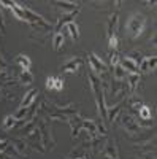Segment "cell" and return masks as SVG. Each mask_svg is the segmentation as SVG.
Here are the masks:
<instances>
[{
  "label": "cell",
  "mask_w": 157,
  "mask_h": 159,
  "mask_svg": "<svg viewBox=\"0 0 157 159\" xmlns=\"http://www.w3.org/2000/svg\"><path fill=\"white\" fill-rule=\"evenodd\" d=\"M80 159H86V156H84V157H80Z\"/></svg>",
  "instance_id": "4dcf8cb0"
},
{
  "label": "cell",
  "mask_w": 157,
  "mask_h": 159,
  "mask_svg": "<svg viewBox=\"0 0 157 159\" xmlns=\"http://www.w3.org/2000/svg\"><path fill=\"white\" fill-rule=\"evenodd\" d=\"M138 115H140V119H152V110L151 107H146V105H143Z\"/></svg>",
  "instance_id": "603a6c76"
},
{
  "label": "cell",
  "mask_w": 157,
  "mask_h": 159,
  "mask_svg": "<svg viewBox=\"0 0 157 159\" xmlns=\"http://www.w3.org/2000/svg\"><path fill=\"white\" fill-rule=\"evenodd\" d=\"M119 119H121V124H122V127L125 129L127 134H130V135H138V134H141V127L137 124V119H135L132 115L122 113Z\"/></svg>",
  "instance_id": "277c9868"
},
{
  "label": "cell",
  "mask_w": 157,
  "mask_h": 159,
  "mask_svg": "<svg viewBox=\"0 0 157 159\" xmlns=\"http://www.w3.org/2000/svg\"><path fill=\"white\" fill-rule=\"evenodd\" d=\"M87 57H89V62H90V70H92L97 76H98V75H102V73H105V72L108 70L107 64H105L102 59H98V57L94 54V52H89Z\"/></svg>",
  "instance_id": "5b68a950"
},
{
  "label": "cell",
  "mask_w": 157,
  "mask_h": 159,
  "mask_svg": "<svg viewBox=\"0 0 157 159\" xmlns=\"http://www.w3.org/2000/svg\"><path fill=\"white\" fill-rule=\"evenodd\" d=\"M13 148L16 150V153L21 156V157H27V142H25V139H21V140H13L11 142Z\"/></svg>",
  "instance_id": "4fadbf2b"
},
{
  "label": "cell",
  "mask_w": 157,
  "mask_h": 159,
  "mask_svg": "<svg viewBox=\"0 0 157 159\" xmlns=\"http://www.w3.org/2000/svg\"><path fill=\"white\" fill-rule=\"evenodd\" d=\"M121 107H122V102H119L116 105V107H111V108H107V121L110 123H114L117 115L121 113Z\"/></svg>",
  "instance_id": "2e32d148"
},
{
  "label": "cell",
  "mask_w": 157,
  "mask_h": 159,
  "mask_svg": "<svg viewBox=\"0 0 157 159\" xmlns=\"http://www.w3.org/2000/svg\"><path fill=\"white\" fill-rule=\"evenodd\" d=\"M54 89H56V91H62V89H63V78L56 76V84H54Z\"/></svg>",
  "instance_id": "484cf974"
},
{
  "label": "cell",
  "mask_w": 157,
  "mask_h": 159,
  "mask_svg": "<svg viewBox=\"0 0 157 159\" xmlns=\"http://www.w3.org/2000/svg\"><path fill=\"white\" fill-rule=\"evenodd\" d=\"M140 159H154V153H148V154H140Z\"/></svg>",
  "instance_id": "f1b7e54d"
},
{
  "label": "cell",
  "mask_w": 157,
  "mask_h": 159,
  "mask_svg": "<svg viewBox=\"0 0 157 159\" xmlns=\"http://www.w3.org/2000/svg\"><path fill=\"white\" fill-rule=\"evenodd\" d=\"M81 65H83V59L81 57H72L70 61H67L62 65L60 70L63 73H78V70L81 69Z\"/></svg>",
  "instance_id": "52a82bcc"
},
{
  "label": "cell",
  "mask_w": 157,
  "mask_h": 159,
  "mask_svg": "<svg viewBox=\"0 0 157 159\" xmlns=\"http://www.w3.org/2000/svg\"><path fill=\"white\" fill-rule=\"evenodd\" d=\"M117 18H119V15H117V11H116V13H113V15L110 16V19H108V24H107V37H108V38H110L111 35H116Z\"/></svg>",
  "instance_id": "9a60e30c"
},
{
  "label": "cell",
  "mask_w": 157,
  "mask_h": 159,
  "mask_svg": "<svg viewBox=\"0 0 157 159\" xmlns=\"http://www.w3.org/2000/svg\"><path fill=\"white\" fill-rule=\"evenodd\" d=\"M54 84H56V76H48L46 78V88L48 89H54Z\"/></svg>",
  "instance_id": "4316f807"
},
{
  "label": "cell",
  "mask_w": 157,
  "mask_h": 159,
  "mask_svg": "<svg viewBox=\"0 0 157 159\" xmlns=\"http://www.w3.org/2000/svg\"><path fill=\"white\" fill-rule=\"evenodd\" d=\"M129 105H130V108H132L133 111H140L141 110V107H143V100L140 99V97H132L129 100Z\"/></svg>",
  "instance_id": "44dd1931"
},
{
  "label": "cell",
  "mask_w": 157,
  "mask_h": 159,
  "mask_svg": "<svg viewBox=\"0 0 157 159\" xmlns=\"http://www.w3.org/2000/svg\"><path fill=\"white\" fill-rule=\"evenodd\" d=\"M108 42H110V49H117V43H119V42H117V37L116 35H111L110 38H108Z\"/></svg>",
  "instance_id": "d4e9b609"
},
{
  "label": "cell",
  "mask_w": 157,
  "mask_h": 159,
  "mask_svg": "<svg viewBox=\"0 0 157 159\" xmlns=\"http://www.w3.org/2000/svg\"><path fill=\"white\" fill-rule=\"evenodd\" d=\"M18 124V119L16 116H13V115H7L5 119H3V127L5 129H11V127H15Z\"/></svg>",
  "instance_id": "7402d4cb"
},
{
  "label": "cell",
  "mask_w": 157,
  "mask_h": 159,
  "mask_svg": "<svg viewBox=\"0 0 157 159\" xmlns=\"http://www.w3.org/2000/svg\"><path fill=\"white\" fill-rule=\"evenodd\" d=\"M62 35H63V38L65 37H72V40H78V38H80V32H78V25L72 21V22H68V24H65L63 25V27L59 30Z\"/></svg>",
  "instance_id": "9c48e42d"
},
{
  "label": "cell",
  "mask_w": 157,
  "mask_h": 159,
  "mask_svg": "<svg viewBox=\"0 0 157 159\" xmlns=\"http://www.w3.org/2000/svg\"><path fill=\"white\" fill-rule=\"evenodd\" d=\"M15 61H16V64L21 65V70H29V69H30V65H32L29 56H25V54H18Z\"/></svg>",
  "instance_id": "ffe728a7"
},
{
  "label": "cell",
  "mask_w": 157,
  "mask_h": 159,
  "mask_svg": "<svg viewBox=\"0 0 157 159\" xmlns=\"http://www.w3.org/2000/svg\"><path fill=\"white\" fill-rule=\"evenodd\" d=\"M125 57H129L130 61H132L133 64H137V65H140V62H141V59H143V56H141L140 51H132V52H129Z\"/></svg>",
  "instance_id": "cb8c5ba5"
},
{
  "label": "cell",
  "mask_w": 157,
  "mask_h": 159,
  "mask_svg": "<svg viewBox=\"0 0 157 159\" xmlns=\"http://www.w3.org/2000/svg\"><path fill=\"white\" fill-rule=\"evenodd\" d=\"M155 65H157V57L155 56H146V57L141 59V62L138 65V70L145 72V73H149V72L155 70Z\"/></svg>",
  "instance_id": "ba28073f"
},
{
  "label": "cell",
  "mask_w": 157,
  "mask_h": 159,
  "mask_svg": "<svg viewBox=\"0 0 157 159\" xmlns=\"http://www.w3.org/2000/svg\"><path fill=\"white\" fill-rule=\"evenodd\" d=\"M18 81H19L21 84L29 86V84H32V81H33V75H32L29 70H21V73L18 75Z\"/></svg>",
  "instance_id": "e0dca14e"
},
{
  "label": "cell",
  "mask_w": 157,
  "mask_h": 159,
  "mask_svg": "<svg viewBox=\"0 0 157 159\" xmlns=\"http://www.w3.org/2000/svg\"><path fill=\"white\" fill-rule=\"evenodd\" d=\"M102 157H103V159H119V154H117V148H116V140L110 139L107 143L103 145Z\"/></svg>",
  "instance_id": "8992f818"
},
{
  "label": "cell",
  "mask_w": 157,
  "mask_h": 159,
  "mask_svg": "<svg viewBox=\"0 0 157 159\" xmlns=\"http://www.w3.org/2000/svg\"><path fill=\"white\" fill-rule=\"evenodd\" d=\"M117 64H119V54L114 51L113 54H111V65H113V67H116Z\"/></svg>",
  "instance_id": "83f0119b"
},
{
  "label": "cell",
  "mask_w": 157,
  "mask_h": 159,
  "mask_svg": "<svg viewBox=\"0 0 157 159\" xmlns=\"http://www.w3.org/2000/svg\"><path fill=\"white\" fill-rule=\"evenodd\" d=\"M87 80H89L90 89H92V92H94L95 103H97V108H98V115L102 116L103 121H107V107H105V99H103V84H102V80L92 70L87 72Z\"/></svg>",
  "instance_id": "6da1fadb"
},
{
  "label": "cell",
  "mask_w": 157,
  "mask_h": 159,
  "mask_svg": "<svg viewBox=\"0 0 157 159\" xmlns=\"http://www.w3.org/2000/svg\"><path fill=\"white\" fill-rule=\"evenodd\" d=\"M145 27H146V18L143 15H140V13H133V15L129 18L127 24H125L127 35L132 40L140 38L143 35V32H145Z\"/></svg>",
  "instance_id": "7a4b0ae2"
},
{
  "label": "cell",
  "mask_w": 157,
  "mask_h": 159,
  "mask_svg": "<svg viewBox=\"0 0 157 159\" xmlns=\"http://www.w3.org/2000/svg\"><path fill=\"white\" fill-rule=\"evenodd\" d=\"M127 75H129V73L121 67L119 64H117L116 67H114V70H113V80H116V81H125Z\"/></svg>",
  "instance_id": "ac0fdd59"
},
{
  "label": "cell",
  "mask_w": 157,
  "mask_h": 159,
  "mask_svg": "<svg viewBox=\"0 0 157 159\" xmlns=\"http://www.w3.org/2000/svg\"><path fill=\"white\" fill-rule=\"evenodd\" d=\"M3 96H8V94H7L5 91H2V89H0V99H3Z\"/></svg>",
  "instance_id": "f546056e"
},
{
  "label": "cell",
  "mask_w": 157,
  "mask_h": 159,
  "mask_svg": "<svg viewBox=\"0 0 157 159\" xmlns=\"http://www.w3.org/2000/svg\"><path fill=\"white\" fill-rule=\"evenodd\" d=\"M125 83H127V88H129V91H130V94H135V91H137L138 84L141 83L140 73H129V75H127V80H125Z\"/></svg>",
  "instance_id": "7c38bea8"
},
{
  "label": "cell",
  "mask_w": 157,
  "mask_h": 159,
  "mask_svg": "<svg viewBox=\"0 0 157 159\" xmlns=\"http://www.w3.org/2000/svg\"><path fill=\"white\" fill-rule=\"evenodd\" d=\"M38 132H40V142H41L43 148L46 151L52 150L56 147V140L52 137V127H51L49 118H45L40 121V124H38Z\"/></svg>",
  "instance_id": "3957f363"
},
{
  "label": "cell",
  "mask_w": 157,
  "mask_h": 159,
  "mask_svg": "<svg viewBox=\"0 0 157 159\" xmlns=\"http://www.w3.org/2000/svg\"><path fill=\"white\" fill-rule=\"evenodd\" d=\"M63 43H65V38L60 32H56L54 37H52V48H54V51H60L63 48Z\"/></svg>",
  "instance_id": "d6986e66"
},
{
  "label": "cell",
  "mask_w": 157,
  "mask_h": 159,
  "mask_svg": "<svg viewBox=\"0 0 157 159\" xmlns=\"http://www.w3.org/2000/svg\"><path fill=\"white\" fill-rule=\"evenodd\" d=\"M119 65L125 70V72H129V73H140V70H138V65L137 64H133L132 61H130L129 57H121L119 59Z\"/></svg>",
  "instance_id": "5bb4252c"
},
{
  "label": "cell",
  "mask_w": 157,
  "mask_h": 159,
  "mask_svg": "<svg viewBox=\"0 0 157 159\" xmlns=\"http://www.w3.org/2000/svg\"><path fill=\"white\" fill-rule=\"evenodd\" d=\"M51 5H54L56 8H60L63 11V15H68V13L80 10V5L75 3V2H62V0H59V2H52Z\"/></svg>",
  "instance_id": "30bf717a"
},
{
  "label": "cell",
  "mask_w": 157,
  "mask_h": 159,
  "mask_svg": "<svg viewBox=\"0 0 157 159\" xmlns=\"http://www.w3.org/2000/svg\"><path fill=\"white\" fill-rule=\"evenodd\" d=\"M37 96H40V92H38V89H30L27 94H25L24 97H22V102H21V105H19V108H24V110H27L30 105L37 100Z\"/></svg>",
  "instance_id": "8fae6325"
}]
</instances>
